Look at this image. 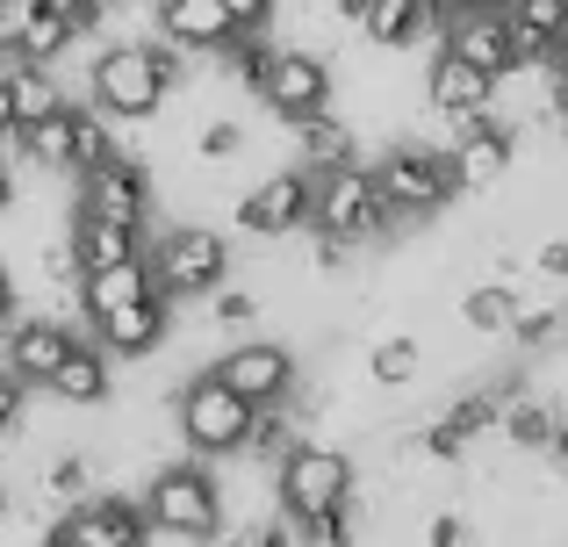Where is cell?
<instances>
[{"label":"cell","instance_id":"cell-18","mask_svg":"<svg viewBox=\"0 0 568 547\" xmlns=\"http://www.w3.org/2000/svg\"><path fill=\"white\" fill-rule=\"evenodd\" d=\"M0 94H8V123L14 130H29V123H43V115H58L65 101H80L65 80H58V65H29V58H8V65H0Z\"/></svg>","mask_w":568,"mask_h":547},{"label":"cell","instance_id":"cell-38","mask_svg":"<svg viewBox=\"0 0 568 547\" xmlns=\"http://www.w3.org/2000/svg\"><path fill=\"white\" fill-rule=\"evenodd\" d=\"M29 547H72V540H65V534H58V526H51V534H37Z\"/></svg>","mask_w":568,"mask_h":547},{"label":"cell","instance_id":"cell-11","mask_svg":"<svg viewBox=\"0 0 568 547\" xmlns=\"http://www.w3.org/2000/svg\"><path fill=\"white\" fill-rule=\"evenodd\" d=\"M72 338H80V324H72V317H58V310H43V303L37 310L22 303L8 317V332H0V367H8L22 389H43L51 367L72 353Z\"/></svg>","mask_w":568,"mask_h":547},{"label":"cell","instance_id":"cell-12","mask_svg":"<svg viewBox=\"0 0 568 547\" xmlns=\"http://www.w3.org/2000/svg\"><path fill=\"white\" fill-rule=\"evenodd\" d=\"M173 324H181V310H173L166 295H144V303H123V310H109V317H94L87 338H94L115 367H138V361H159V353H166Z\"/></svg>","mask_w":568,"mask_h":547},{"label":"cell","instance_id":"cell-1","mask_svg":"<svg viewBox=\"0 0 568 547\" xmlns=\"http://www.w3.org/2000/svg\"><path fill=\"white\" fill-rule=\"evenodd\" d=\"M187 80H194V58H181L173 43H159L152 29H144V37H115V43H101V51L87 58L80 101L101 109L109 123L138 130V123H152L173 94H187Z\"/></svg>","mask_w":568,"mask_h":547},{"label":"cell","instance_id":"cell-2","mask_svg":"<svg viewBox=\"0 0 568 547\" xmlns=\"http://www.w3.org/2000/svg\"><path fill=\"white\" fill-rule=\"evenodd\" d=\"M367 173H375V188H382V202H388L396 224H432V216H446L460 202L454 159H446L432 138H417V130L382 138V152L367 159Z\"/></svg>","mask_w":568,"mask_h":547},{"label":"cell","instance_id":"cell-27","mask_svg":"<svg viewBox=\"0 0 568 547\" xmlns=\"http://www.w3.org/2000/svg\"><path fill=\"white\" fill-rule=\"evenodd\" d=\"M123 152H130L123 123H109L101 109L72 101V181H80V173H94V166H109V159H123Z\"/></svg>","mask_w":568,"mask_h":547},{"label":"cell","instance_id":"cell-9","mask_svg":"<svg viewBox=\"0 0 568 547\" xmlns=\"http://www.w3.org/2000/svg\"><path fill=\"white\" fill-rule=\"evenodd\" d=\"M72 216L123 224V231H138V239H152V216H159V173H152V159L123 152V159H109V166L80 173V181H72Z\"/></svg>","mask_w":568,"mask_h":547},{"label":"cell","instance_id":"cell-30","mask_svg":"<svg viewBox=\"0 0 568 547\" xmlns=\"http://www.w3.org/2000/svg\"><path fill=\"white\" fill-rule=\"evenodd\" d=\"M209 547H303L295 540V526L281 519V511H266V519H237V526H223Z\"/></svg>","mask_w":568,"mask_h":547},{"label":"cell","instance_id":"cell-22","mask_svg":"<svg viewBox=\"0 0 568 547\" xmlns=\"http://www.w3.org/2000/svg\"><path fill=\"white\" fill-rule=\"evenodd\" d=\"M144 295H159V281H152V260H115V267H101V274H87L80 281V324H94V317H109V310H123V303H144Z\"/></svg>","mask_w":568,"mask_h":547},{"label":"cell","instance_id":"cell-24","mask_svg":"<svg viewBox=\"0 0 568 547\" xmlns=\"http://www.w3.org/2000/svg\"><path fill=\"white\" fill-rule=\"evenodd\" d=\"M65 253H72V267H80V281H87V274L115 267V260H138V253H144V239H138V231H123V224L65 216Z\"/></svg>","mask_w":568,"mask_h":547},{"label":"cell","instance_id":"cell-15","mask_svg":"<svg viewBox=\"0 0 568 547\" xmlns=\"http://www.w3.org/2000/svg\"><path fill=\"white\" fill-rule=\"evenodd\" d=\"M417 101H425V115H489L497 80L439 43V51H425V65H417Z\"/></svg>","mask_w":568,"mask_h":547},{"label":"cell","instance_id":"cell-7","mask_svg":"<svg viewBox=\"0 0 568 547\" xmlns=\"http://www.w3.org/2000/svg\"><path fill=\"white\" fill-rule=\"evenodd\" d=\"M209 375L223 389H237L252 411H274V404H295V389H303V346L274 332H245L209 361Z\"/></svg>","mask_w":568,"mask_h":547},{"label":"cell","instance_id":"cell-10","mask_svg":"<svg viewBox=\"0 0 568 547\" xmlns=\"http://www.w3.org/2000/svg\"><path fill=\"white\" fill-rule=\"evenodd\" d=\"M310 210H317V181L303 166H281V173H260V181L237 188L231 231L252 245H281V239H303L310 231Z\"/></svg>","mask_w":568,"mask_h":547},{"label":"cell","instance_id":"cell-6","mask_svg":"<svg viewBox=\"0 0 568 547\" xmlns=\"http://www.w3.org/2000/svg\"><path fill=\"white\" fill-rule=\"evenodd\" d=\"M173 433H181V454L194 462H237L245 454V433H252V404L237 389H223L216 375H187L181 389H173Z\"/></svg>","mask_w":568,"mask_h":547},{"label":"cell","instance_id":"cell-13","mask_svg":"<svg viewBox=\"0 0 568 547\" xmlns=\"http://www.w3.org/2000/svg\"><path fill=\"white\" fill-rule=\"evenodd\" d=\"M58 534L72 547H152V519L130 490H94L87 505L58 511Z\"/></svg>","mask_w":568,"mask_h":547},{"label":"cell","instance_id":"cell-36","mask_svg":"<svg viewBox=\"0 0 568 547\" xmlns=\"http://www.w3.org/2000/svg\"><path fill=\"white\" fill-rule=\"evenodd\" d=\"M439 22H454V14H475V8H489V0H425Z\"/></svg>","mask_w":568,"mask_h":547},{"label":"cell","instance_id":"cell-20","mask_svg":"<svg viewBox=\"0 0 568 547\" xmlns=\"http://www.w3.org/2000/svg\"><path fill=\"white\" fill-rule=\"evenodd\" d=\"M446 51H454V58H468V65H475V72H489V80H504V72L518 65L511 29H504V14H497V8L454 14V22H446Z\"/></svg>","mask_w":568,"mask_h":547},{"label":"cell","instance_id":"cell-17","mask_svg":"<svg viewBox=\"0 0 568 547\" xmlns=\"http://www.w3.org/2000/svg\"><path fill=\"white\" fill-rule=\"evenodd\" d=\"M361 43L367 51H396V58H425V51H439L446 43V22L425 8V0H375L367 8V22H361Z\"/></svg>","mask_w":568,"mask_h":547},{"label":"cell","instance_id":"cell-29","mask_svg":"<svg viewBox=\"0 0 568 547\" xmlns=\"http://www.w3.org/2000/svg\"><path fill=\"white\" fill-rule=\"evenodd\" d=\"M417 547H475V511L468 505H425L417 511Z\"/></svg>","mask_w":568,"mask_h":547},{"label":"cell","instance_id":"cell-8","mask_svg":"<svg viewBox=\"0 0 568 547\" xmlns=\"http://www.w3.org/2000/svg\"><path fill=\"white\" fill-rule=\"evenodd\" d=\"M252 101H260L274 123L295 130V123H310V115L338 109V65L324 51H310V43H274L260 87H252Z\"/></svg>","mask_w":568,"mask_h":547},{"label":"cell","instance_id":"cell-14","mask_svg":"<svg viewBox=\"0 0 568 547\" xmlns=\"http://www.w3.org/2000/svg\"><path fill=\"white\" fill-rule=\"evenodd\" d=\"M152 29L159 43H173L181 58H194V65H216L223 43L237 37L231 14H223V0H152Z\"/></svg>","mask_w":568,"mask_h":547},{"label":"cell","instance_id":"cell-28","mask_svg":"<svg viewBox=\"0 0 568 547\" xmlns=\"http://www.w3.org/2000/svg\"><path fill=\"white\" fill-rule=\"evenodd\" d=\"M245 152H252L245 115H194V130H187V159L194 166H237Z\"/></svg>","mask_w":568,"mask_h":547},{"label":"cell","instance_id":"cell-23","mask_svg":"<svg viewBox=\"0 0 568 547\" xmlns=\"http://www.w3.org/2000/svg\"><path fill=\"white\" fill-rule=\"evenodd\" d=\"M489 8L511 29L518 65H547V43H555V29L568 22V0H489Z\"/></svg>","mask_w":568,"mask_h":547},{"label":"cell","instance_id":"cell-32","mask_svg":"<svg viewBox=\"0 0 568 547\" xmlns=\"http://www.w3.org/2000/svg\"><path fill=\"white\" fill-rule=\"evenodd\" d=\"M22 411H29V389L0 367V454H8V439L22 433Z\"/></svg>","mask_w":568,"mask_h":547},{"label":"cell","instance_id":"cell-19","mask_svg":"<svg viewBox=\"0 0 568 547\" xmlns=\"http://www.w3.org/2000/svg\"><path fill=\"white\" fill-rule=\"evenodd\" d=\"M288 138H295V159H288V166H303V173H338V166H361V130L346 123V109L310 115V123H295Z\"/></svg>","mask_w":568,"mask_h":547},{"label":"cell","instance_id":"cell-33","mask_svg":"<svg viewBox=\"0 0 568 547\" xmlns=\"http://www.w3.org/2000/svg\"><path fill=\"white\" fill-rule=\"evenodd\" d=\"M29 14H37V0H0V58H14V51H22Z\"/></svg>","mask_w":568,"mask_h":547},{"label":"cell","instance_id":"cell-21","mask_svg":"<svg viewBox=\"0 0 568 547\" xmlns=\"http://www.w3.org/2000/svg\"><path fill=\"white\" fill-rule=\"evenodd\" d=\"M561 418H568V411H561L547 389H526V382H518V389L504 396L497 439H504L511 454H547V439H555V425H561Z\"/></svg>","mask_w":568,"mask_h":547},{"label":"cell","instance_id":"cell-31","mask_svg":"<svg viewBox=\"0 0 568 547\" xmlns=\"http://www.w3.org/2000/svg\"><path fill=\"white\" fill-rule=\"evenodd\" d=\"M223 14H231V29H237V37H274L281 0H223Z\"/></svg>","mask_w":568,"mask_h":547},{"label":"cell","instance_id":"cell-25","mask_svg":"<svg viewBox=\"0 0 568 547\" xmlns=\"http://www.w3.org/2000/svg\"><path fill=\"white\" fill-rule=\"evenodd\" d=\"M361 375H367V389H410L425 375V338L417 332H375L361 353Z\"/></svg>","mask_w":568,"mask_h":547},{"label":"cell","instance_id":"cell-34","mask_svg":"<svg viewBox=\"0 0 568 547\" xmlns=\"http://www.w3.org/2000/svg\"><path fill=\"white\" fill-rule=\"evenodd\" d=\"M540 462H547V476H555V483H568V418L555 425V439H547V454H540Z\"/></svg>","mask_w":568,"mask_h":547},{"label":"cell","instance_id":"cell-37","mask_svg":"<svg viewBox=\"0 0 568 547\" xmlns=\"http://www.w3.org/2000/svg\"><path fill=\"white\" fill-rule=\"evenodd\" d=\"M547 65H555V72H568V22L555 29V43H547Z\"/></svg>","mask_w":568,"mask_h":547},{"label":"cell","instance_id":"cell-35","mask_svg":"<svg viewBox=\"0 0 568 547\" xmlns=\"http://www.w3.org/2000/svg\"><path fill=\"white\" fill-rule=\"evenodd\" d=\"M22 310V288H14V267L0 260V332H8V317Z\"/></svg>","mask_w":568,"mask_h":547},{"label":"cell","instance_id":"cell-26","mask_svg":"<svg viewBox=\"0 0 568 547\" xmlns=\"http://www.w3.org/2000/svg\"><path fill=\"white\" fill-rule=\"evenodd\" d=\"M518 303H526V288H511V281H468L460 288V332H475V338H504L511 332V317H518Z\"/></svg>","mask_w":568,"mask_h":547},{"label":"cell","instance_id":"cell-3","mask_svg":"<svg viewBox=\"0 0 568 547\" xmlns=\"http://www.w3.org/2000/svg\"><path fill=\"white\" fill-rule=\"evenodd\" d=\"M144 260H152V281L173 310H194L237 281V239L216 224H166L159 239H144Z\"/></svg>","mask_w":568,"mask_h":547},{"label":"cell","instance_id":"cell-5","mask_svg":"<svg viewBox=\"0 0 568 547\" xmlns=\"http://www.w3.org/2000/svg\"><path fill=\"white\" fill-rule=\"evenodd\" d=\"M317 181V210H310V239L324 245H346V253H375L382 239H396V216H388L375 173L361 166H338V173H310Z\"/></svg>","mask_w":568,"mask_h":547},{"label":"cell","instance_id":"cell-16","mask_svg":"<svg viewBox=\"0 0 568 547\" xmlns=\"http://www.w3.org/2000/svg\"><path fill=\"white\" fill-rule=\"evenodd\" d=\"M37 396H51V404H65V411H109L115 404V361L80 332V338H72V353L51 367V382H43Z\"/></svg>","mask_w":568,"mask_h":547},{"label":"cell","instance_id":"cell-4","mask_svg":"<svg viewBox=\"0 0 568 547\" xmlns=\"http://www.w3.org/2000/svg\"><path fill=\"white\" fill-rule=\"evenodd\" d=\"M138 505L144 519H152V534H173V540H194L209 547L223 534V483L209 462H194V454H173V462H159L152 476L138 483Z\"/></svg>","mask_w":568,"mask_h":547}]
</instances>
